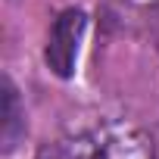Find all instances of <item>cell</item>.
<instances>
[{
  "instance_id": "obj_2",
  "label": "cell",
  "mask_w": 159,
  "mask_h": 159,
  "mask_svg": "<svg viewBox=\"0 0 159 159\" xmlns=\"http://www.w3.org/2000/svg\"><path fill=\"white\" fill-rule=\"evenodd\" d=\"M94 159H156V147L150 134L137 128H125L103 137V143H97Z\"/></svg>"
},
{
  "instance_id": "obj_1",
  "label": "cell",
  "mask_w": 159,
  "mask_h": 159,
  "mask_svg": "<svg viewBox=\"0 0 159 159\" xmlns=\"http://www.w3.org/2000/svg\"><path fill=\"white\" fill-rule=\"evenodd\" d=\"M84 13L81 10H66L56 16L53 28H50V38H47V66L59 75V78H69L75 72V59H78V47H81V38H84Z\"/></svg>"
},
{
  "instance_id": "obj_3",
  "label": "cell",
  "mask_w": 159,
  "mask_h": 159,
  "mask_svg": "<svg viewBox=\"0 0 159 159\" xmlns=\"http://www.w3.org/2000/svg\"><path fill=\"white\" fill-rule=\"evenodd\" d=\"M22 134V109H19V97L13 91V84H3V147L13 150L16 140Z\"/></svg>"
},
{
  "instance_id": "obj_4",
  "label": "cell",
  "mask_w": 159,
  "mask_h": 159,
  "mask_svg": "<svg viewBox=\"0 0 159 159\" xmlns=\"http://www.w3.org/2000/svg\"><path fill=\"white\" fill-rule=\"evenodd\" d=\"M38 159H59V156H56V153H41Z\"/></svg>"
}]
</instances>
